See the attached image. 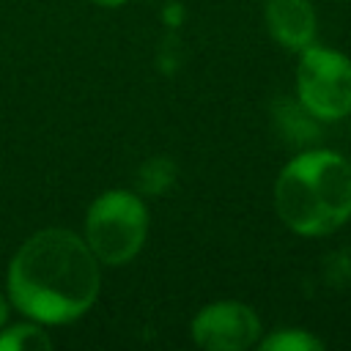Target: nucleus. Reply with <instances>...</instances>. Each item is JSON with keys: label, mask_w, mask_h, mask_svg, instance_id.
<instances>
[{"label": "nucleus", "mask_w": 351, "mask_h": 351, "mask_svg": "<svg viewBox=\"0 0 351 351\" xmlns=\"http://www.w3.org/2000/svg\"><path fill=\"white\" fill-rule=\"evenodd\" d=\"M173 178H176L173 162H167V159H151V162L143 165L137 184H140V192H145V195H159V192H165V189L173 184Z\"/></svg>", "instance_id": "1a4fd4ad"}, {"label": "nucleus", "mask_w": 351, "mask_h": 351, "mask_svg": "<svg viewBox=\"0 0 351 351\" xmlns=\"http://www.w3.org/2000/svg\"><path fill=\"white\" fill-rule=\"evenodd\" d=\"M274 211L296 236H326L351 219V162L329 148L293 156L274 181Z\"/></svg>", "instance_id": "f03ea898"}, {"label": "nucleus", "mask_w": 351, "mask_h": 351, "mask_svg": "<svg viewBox=\"0 0 351 351\" xmlns=\"http://www.w3.org/2000/svg\"><path fill=\"white\" fill-rule=\"evenodd\" d=\"M296 96L318 121H340L351 112V60L329 47L310 44L299 52Z\"/></svg>", "instance_id": "20e7f679"}, {"label": "nucleus", "mask_w": 351, "mask_h": 351, "mask_svg": "<svg viewBox=\"0 0 351 351\" xmlns=\"http://www.w3.org/2000/svg\"><path fill=\"white\" fill-rule=\"evenodd\" d=\"M266 30L288 52H302L315 41L318 14L310 0H266Z\"/></svg>", "instance_id": "423d86ee"}, {"label": "nucleus", "mask_w": 351, "mask_h": 351, "mask_svg": "<svg viewBox=\"0 0 351 351\" xmlns=\"http://www.w3.org/2000/svg\"><path fill=\"white\" fill-rule=\"evenodd\" d=\"M93 5H101V8H118V5H123L126 0H90Z\"/></svg>", "instance_id": "9d476101"}, {"label": "nucleus", "mask_w": 351, "mask_h": 351, "mask_svg": "<svg viewBox=\"0 0 351 351\" xmlns=\"http://www.w3.org/2000/svg\"><path fill=\"white\" fill-rule=\"evenodd\" d=\"M258 346L263 351H321L324 340H318L315 335H310L304 329H280V332H271L269 337H263Z\"/></svg>", "instance_id": "6e6552de"}, {"label": "nucleus", "mask_w": 351, "mask_h": 351, "mask_svg": "<svg viewBox=\"0 0 351 351\" xmlns=\"http://www.w3.org/2000/svg\"><path fill=\"white\" fill-rule=\"evenodd\" d=\"M261 337V318L239 299H219L192 318V340L206 351H244Z\"/></svg>", "instance_id": "39448f33"}, {"label": "nucleus", "mask_w": 351, "mask_h": 351, "mask_svg": "<svg viewBox=\"0 0 351 351\" xmlns=\"http://www.w3.org/2000/svg\"><path fill=\"white\" fill-rule=\"evenodd\" d=\"M11 304L41 326L82 318L101 288L96 255L66 228H44L22 241L5 274Z\"/></svg>", "instance_id": "f257e3e1"}, {"label": "nucleus", "mask_w": 351, "mask_h": 351, "mask_svg": "<svg viewBox=\"0 0 351 351\" xmlns=\"http://www.w3.org/2000/svg\"><path fill=\"white\" fill-rule=\"evenodd\" d=\"M5 321H8V302L0 296V329L5 326Z\"/></svg>", "instance_id": "9b49d317"}, {"label": "nucleus", "mask_w": 351, "mask_h": 351, "mask_svg": "<svg viewBox=\"0 0 351 351\" xmlns=\"http://www.w3.org/2000/svg\"><path fill=\"white\" fill-rule=\"evenodd\" d=\"M49 346H52V337L36 321L0 329V351H38V348H49Z\"/></svg>", "instance_id": "0eeeda50"}, {"label": "nucleus", "mask_w": 351, "mask_h": 351, "mask_svg": "<svg viewBox=\"0 0 351 351\" xmlns=\"http://www.w3.org/2000/svg\"><path fill=\"white\" fill-rule=\"evenodd\" d=\"M148 208L137 192L107 189L85 214V244L104 266L129 263L145 244Z\"/></svg>", "instance_id": "7ed1b4c3"}]
</instances>
